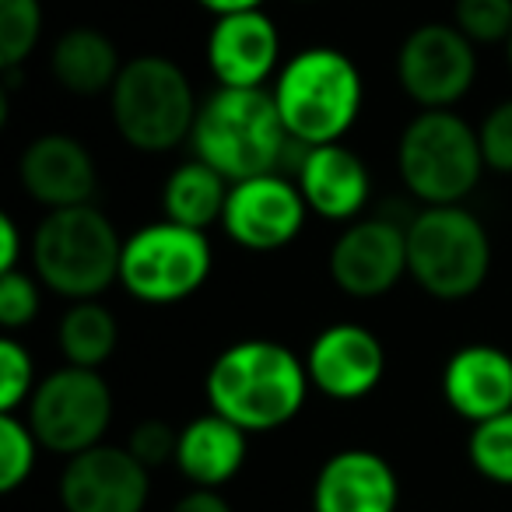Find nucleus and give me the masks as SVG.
Instances as JSON below:
<instances>
[{
    "instance_id": "nucleus-1",
    "label": "nucleus",
    "mask_w": 512,
    "mask_h": 512,
    "mask_svg": "<svg viewBox=\"0 0 512 512\" xmlns=\"http://www.w3.org/2000/svg\"><path fill=\"white\" fill-rule=\"evenodd\" d=\"M306 358L267 337H246L221 351L204 379L207 407L242 432H278L299 418L309 397Z\"/></svg>"
},
{
    "instance_id": "nucleus-2",
    "label": "nucleus",
    "mask_w": 512,
    "mask_h": 512,
    "mask_svg": "<svg viewBox=\"0 0 512 512\" xmlns=\"http://www.w3.org/2000/svg\"><path fill=\"white\" fill-rule=\"evenodd\" d=\"M193 158L218 169L228 183L278 172L295 141L267 88H214L197 109L190 134Z\"/></svg>"
},
{
    "instance_id": "nucleus-3",
    "label": "nucleus",
    "mask_w": 512,
    "mask_h": 512,
    "mask_svg": "<svg viewBox=\"0 0 512 512\" xmlns=\"http://www.w3.org/2000/svg\"><path fill=\"white\" fill-rule=\"evenodd\" d=\"M271 92L288 137L302 148L337 144L355 127L365 102L362 71L334 46H309L285 60Z\"/></svg>"
},
{
    "instance_id": "nucleus-4",
    "label": "nucleus",
    "mask_w": 512,
    "mask_h": 512,
    "mask_svg": "<svg viewBox=\"0 0 512 512\" xmlns=\"http://www.w3.org/2000/svg\"><path fill=\"white\" fill-rule=\"evenodd\" d=\"M123 239L95 204L46 211L32 235V274L67 302L99 299L120 285Z\"/></svg>"
},
{
    "instance_id": "nucleus-5",
    "label": "nucleus",
    "mask_w": 512,
    "mask_h": 512,
    "mask_svg": "<svg viewBox=\"0 0 512 512\" xmlns=\"http://www.w3.org/2000/svg\"><path fill=\"white\" fill-rule=\"evenodd\" d=\"M113 127L134 151L144 155H165L190 141L197 123V95L176 60L162 53H144L123 64L113 92Z\"/></svg>"
},
{
    "instance_id": "nucleus-6",
    "label": "nucleus",
    "mask_w": 512,
    "mask_h": 512,
    "mask_svg": "<svg viewBox=\"0 0 512 512\" xmlns=\"http://www.w3.org/2000/svg\"><path fill=\"white\" fill-rule=\"evenodd\" d=\"M407 274L432 299H470L491 274L488 228L463 204L421 207L407 218Z\"/></svg>"
},
{
    "instance_id": "nucleus-7",
    "label": "nucleus",
    "mask_w": 512,
    "mask_h": 512,
    "mask_svg": "<svg viewBox=\"0 0 512 512\" xmlns=\"http://www.w3.org/2000/svg\"><path fill=\"white\" fill-rule=\"evenodd\" d=\"M484 169L481 137L453 109H421L397 141V172L421 207L463 204Z\"/></svg>"
},
{
    "instance_id": "nucleus-8",
    "label": "nucleus",
    "mask_w": 512,
    "mask_h": 512,
    "mask_svg": "<svg viewBox=\"0 0 512 512\" xmlns=\"http://www.w3.org/2000/svg\"><path fill=\"white\" fill-rule=\"evenodd\" d=\"M214 253L207 232L162 218L141 225L123 239L120 285L130 299L148 306H172L207 285Z\"/></svg>"
},
{
    "instance_id": "nucleus-9",
    "label": "nucleus",
    "mask_w": 512,
    "mask_h": 512,
    "mask_svg": "<svg viewBox=\"0 0 512 512\" xmlns=\"http://www.w3.org/2000/svg\"><path fill=\"white\" fill-rule=\"evenodd\" d=\"M25 421L46 453L71 460L106 439L113 425V390L99 369L64 365L39 379Z\"/></svg>"
},
{
    "instance_id": "nucleus-10",
    "label": "nucleus",
    "mask_w": 512,
    "mask_h": 512,
    "mask_svg": "<svg viewBox=\"0 0 512 512\" xmlns=\"http://www.w3.org/2000/svg\"><path fill=\"white\" fill-rule=\"evenodd\" d=\"M474 78L477 46L456 25L425 22L400 43L397 81L418 109H453Z\"/></svg>"
},
{
    "instance_id": "nucleus-11",
    "label": "nucleus",
    "mask_w": 512,
    "mask_h": 512,
    "mask_svg": "<svg viewBox=\"0 0 512 512\" xmlns=\"http://www.w3.org/2000/svg\"><path fill=\"white\" fill-rule=\"evenodd\" d=\"M330 281L351 299H383L407 278V221L362 214L348 221L327 256Z\"/></svg>"
},
{
    "instance_id": "nucleus-12",
    "label": "nucleus",
    "mask_w": 512,
    "mask_h": 512,
    "mask_svg": "<svg viewBox=\"0 0 512 512\" xmlns=\"http://www.w3.org/2000/svg\"><path fill=\"white\" fill-rule=\"evenodd\" d=\"M306 214L309 204L299 183L281 172H264L228 186L221 228L235 246L249 253H274L299 239V232L306 228Z\"/></svg>"
},
{
    "instance_id": "nucleus-13",
    "label": "nucleus",
    "mask_w": 512,
    "mask_h": 512,
    "mask_svg": "<svg viewBox=\"0 0 512 512\" xmlns=\"http://www.w3.org/2000/svg\"><path fill=\"white\" fill-rule=\"evenodd\" d=\"M151 470L127 446H99L71 456L60 474L64 512H144Z\"/></svg>"
},
{
    "instance_id": "nucleus-14",
    "label": "nucleus",
    "mask_w": 512,
    "mask_h": 512,
    "mask_svg": "<svg viewBox=\"0 0 512 512\" xmlns=\"http://www.w3.org/2000/svg\"><path fill=\"white\" fill-rule=\"evenodd\" d=\"M306 372L316 393L330 400H362L383 383L386 351L383 341L362 323H334L309 344Z\"/></svg>"
},
{
    "instance_id": "nucleus-15",
    "label": "nucleus",
    "mask_w": 512,
    "mask_h": 512,
    "mask_svg": "<svg viewBox=\"0 0 512 512\" xmlns=\"http://www.w3.org/2000/svg\"><path fill=\"white\" fill-rule=\"evenodd\" d=\"M207 67L218 88H264L281 71V32L260 11L214 18L207 36Z\"/></svg>"
},
{
    "instance_id": "nucleus-16",
    "label": "nucleus",
    "mask_w": 512,
    "mask_h": 512,
    "mask_svg": "<svg viewBox=\"0 0 512 512\" xmlns=\"http://www.w3.org/2000/svg\"><path fill=\"white\" fill-rule=\"evenodd\" d=\"M18 179L22 190L46 211L92 204L99 169L95 158L78 137L71 134H39L18 155Z\"/></svg>"
},
{
    "instance_id": "nucleus-17",
    "label": "nucleus",
    "mask_w": 512,
    "mask_h": 512,
    "mask_svg": "<svg viewBox=\"0 0 512 512\" xmlns=\"http://www.w3.org/2000/svg\"><path fill=\"white\" fill-rule=\"evenodd\" d=\"M400 481L376 449H341L313 481V512H397Z\"/></svg>"
},
{
    "instance_id": "nucleus-18",
    "label": "nucleus",
    "mask_w": 512,
    "mask_h": 512,
    "mask_svg": "<svg viewBox=\"0 0 512 512\" xmlns=\"http://www.w3.org/2000/svg\"><path fill=\"white\" fill-rule=\"evenodd\" d=\"M295 183H299L309 211L327 221H358L372 197L369 165L341 141L302 148V158L295 165Z\"/></svg>"
},
{
    "instance_id": "nucleus-19",
    "label": "nucleus",
    "mask_w": 512,
    "mask_h": 512,
    "mask_svg": "<svg viewBox=\"0 0 512 512\" xmlns=\"http://www.w3.org/2000/svg\"><path fill=\"white\" fill-rule=\"evenodd\" d=\"M442 400L470 425L512 411V355L495 344H463L442 365Z\"/></svg>"
},
{
    "instance_id": "nucleus-20",
    "label": "nucleus",
    "mask_w": 512,
    "mask_h": 512,
    "mask_svg": "<svg viewBox=\"0 0 512 512\" xmlns=\"http://www.w3.org/2000/svg\"><path fill=\"white\" fill-rule=\"evenodd\" d=\"M246 453L249 432H242L235 421L221 418L211 407H207V414H197L179 428L176 467L193 488L221 491L246 467Z\"/></svg>"
},
{
    "instance_id": "nucleus-21",
    "label": "nucleus",
    "mask_w": 512,
    "mask_h": 512,
    "mask_svg": "<svg viewBox=\"0 0 512 512\" xmlns=\"http://www.w3.org/2000/svg\"><path fill=\"white\" fill-rule=\"evenodd\" d=\"M123 64L116 43L106 32L92 29V25H74L53 43L50 50V71L57 85L81 99H95V95H109L120 78Z\"/></svg>"
},
{
    "instance_id": "nucleus-22",
    "label": "nucleus",
    "mask_w": 512,
    "mask_h": 512,
    "mask_svg": "<svg viewBox=\"0 0 512 512\" xmlns=\"http://www.w3.org/2000/svg\"><path fill=\"white\" fill-rule=\"evenodd\" d=\"M228 179L221 176L218 169H211L200 158H190V162L176 165L169 172L162 186V214L176 225L186 228H207L214 221H221L225 214V200H228Z\"/></svg>"
},
{
    "instance_id": "nucleus-23",
    "label": "nucleus",
    "mask_w": 512,
    "mask_h": 512,
    "mask_svg": "<svg viewBox=\"0 0 512 512\" xmlns=\"http://www.w3.org/2000/svg\"><path fill=\"white\" fill-rule=\"evenodd\" d=\"M57 341L67 365L102 369L113 358L116 344H120V323L99 299H81L71 302L67 313L60 316Z\"/></svg>"
},
{
    "instance_id": "nucleus-24",
    "label": "nucleus",
    "mask_w": 512,
    "mask_h": 512,
    "mask_svg": "<svg viewBox=\"0 0 512 512\" xmlns=\"http://www.w3.org/2000/svg\"><path fill=\"white\" fill-rule=\"evenodd\" d=\"M467 460L484 481L512 488V411L470 428Z\"/></svg>"
},
{
    "instance_id": "nucleus-25",
    "label": "nucleus",
    "mask_w": 512,
    "mask_h": 512,
    "mask_svg": "<svg viewBox=\"0 0 512 512\" xmlns=\"http://www.w3.org/2000/svg\"><path fill=\"white\" fill-rule=\"evenodd\" d=\"M43 39V4L39 0H0V67L15 71L32 57Z\"/></svg>"
},
{
    "instance_id": "nucleus-26",
    "label": "nucleus",
    "mask_w": 512,
    "mask_h": 512,
    "mask_svg": "<svg viewBox=\"0 0 512 512\" xmlns=\"http://www.w3.org/2000/svg\"><path fill=\"white\" fill-rule=\"evenodd\" d=\"M39 439L18 414H0V491H18L39 460Z\"/></svg>"
},
{
    "instance_id": "nucleus-27",
    "label": "nucleus",
    "mask_w": 512,
    "mask_h": 512,
    "mask_svg": "<svg viewBox=\"0 0 512 512\" xmlns=\"http://www.w3.org/2000/svg\"><path fill=\"white\" fill-rule=\"evenodd\" d=\"M453 25L474 46L509 43V36H512V0H456Z\"/></svg>"
},
{
    "instance_id": "nucleus-28",
    "label": "nucleus",
    "mask_w": 512,
    "mask_h": 512,
    "mask_svg": "<svg viewBox=\"0 0 512 512\" xmlns=\"http://www.w3.org/2000/svg\"><path fill=\"white\" fill-rule=\"evenodd\" d=\"M36 362L32 351L15 337L0 341V414H18V407H29L36 393Z\"/></svg>"
},
{
    "instance_id": "nucleus-29",
    "label": "nucleus",
    "mask_w": 512,
    "mask_h": 512,
    "mask_svg": "<svg viewBox=\"0 0 512 512\" xmlns=\"http://www.w3.org/2000/svg\"><path fill=\"white\" fill-rule=\"evenodd\" d=\"M43 281L29 271H4L0 274V327L4 330H22L39 316L43 295H39Z\"/></svg>"
},
{
    "instance_id": "nucleus-30",
    "label": "nucleus",
    "mask_w": 512,
    "mask_h": 512,
    "mask_svg": "<svg viewBox=\"0 0 512 512\" xmlns=\"http://www.w3.org/2000/svg\"><path fill=\"white\" fill-rule=\"evenodd\" d=\"M477 137H481L484 165L498 176H512V99L488 109V116L477 127Z\"/></svg>"
},
{
    "instance_id": "nucleus-31",
    "label": "nucleus",
    "mask_w": 512,
    "mask_h": 512,
    "mask_svg": "<svg viewBox=\"0 0 512 512\" xmlns=\"http://www.w3.org/2000/svg\"><path fill=\"white\" fill-rule=\"evenodd\" d=\"M176 446H179V428H172L162 418H144L130 428L127 449L144 463L148 470L162 467V463H176Z\"/></svg>"
},
{
    "instance_id": "nucleus-32",
    "label": "nucleus",
    "mask_w": 512,
    "mask_h": 512,
    "mask_svg": "<svg viewBox=\"0 0 512 512\" xmlns=\"http://www.w3.org/2000/svg\"><path fill=\"white\" fill-rule=\"evenodd\" d=\"M18 260H22V228L11 214L0 218V274L18 271Z\"/></svg>"
},
{
    "instance_id": "nucleus-33",
    "label": "nucleus",
    "mask_w": 512,
    "mask_h": 512,
    "mask_svg": "<svg viewBox=\"0 0 512 512\" xmlns=\"http://www.w3.org/2000/svg\"><path fill=\"white\" fill-rule=\"evenodd\" d=\"M169 512H232V505H228V498L221 495V491L193 488V491H186Z\"/></svg>"
},
{
    "instance_id": "nucleus-34",
    "label": "nucleus",
    "mask_w": 512,
    "mask_h": 512,
    "mask_svg": "<svg viewBox=\"0 0 512 512\" xmlns=\"http://www.w3.org/2000/svg\"><path fill=\"white\" fill-rule=\"evenodd\" d=\"M200 8H207L214 18L221 15H239V11H260L264 0H197Z\"/></svg>"
},
{
    "instance_id": "nucleus-35",
    "label": "nucleus",
    "mask_w": 512,
    "mask_h": 512,
    "mask_svg": "<svg viewBox=\"0 0 512 512\" xmlns=\"http://www.w3.org/2000/svg\"><path fill=\"white\" fill-rule=\"evenodd\" d=\"M505 57H509V67H512V36H509V43H505Z\"/></svg>"
},
{
    "instance_id": "nucleus-36",
    "label": "nucleus",
    "mask_w": 512,
    "mask_h": 512,
    "mask_svg": "<svg viewBox=\"0 0 512 512\" xmlns=\"http://www.w3.org/2000/svg\"><path fill=\"white\" fill-rule=\"evenodd\" d=\"M306 4H309V0H306Z\"/></svg>"
}]
</instances>
